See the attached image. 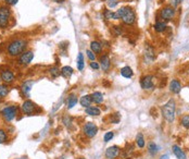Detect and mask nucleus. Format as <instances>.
<instances>
[{
	"instance_id": "nucleus-4",
	"label": "nucleus",
	"mask_w": 189,
	"mask_h": 159,
	"mask_svg": "<svg viewBox=\"0 0 189 159\" xmlns=\"http://www.w3.org/2000/svg\"><path fill=\"white\" fill-rule=\"evenodd\" d=\"M18 111V106H7L1 110V115L7 122H11L14 118L16 117Z\"/></svg>"
},
{
	"instance_id": "nucleus-13",
	"label": "nucleus",
	"mask_w": 189,
	"mask_h": 159,
	"mask_svg": "<svg viewBox=\"0 0 189 159\" xmlns=\"http://www.w3.org/2000/svg\"><path fill=\"white\" fill-rule=\"evenodd\" d=\"M0 77H1V81H3L6 84H11L13 83L14 81V74L12 71L10 70H3L1 71V74H0Z\"/></svg>"
},
{
	"instance_id": "nucleus-22",
	"label": "nucleus",
	"mask_w": 189,
	"mask_h": 159,
	"mask_svg": "<svg viewBox=\"0 0 189 159\" xmlns=\"http://www.w3.org/2000/svg\"><path fill=\"white\" fill-rule=\"evenodd\" d=\"M74 70L72 67H69V65H64V67L61 69V75L65 78H70L73 74Z\"/></svg>"
},
{
	"instance_id": "nucleus-47",
	"label": "nucleus",
	"mask_w": 189,
	"mask_h": 159,
	"mask_svg": "<svg viewBox=\"0 0 189 159\" xmlns=\"http://www.w3.org/2000/svg\"><path fill=\"white\" fill-rule=\"evenodd\" d=\"M0 81H1V77H0Z\"/></svg>"
},
{
	"instance_id": "nucleus-44",
	"label": "nucleus",
	"mask_w": 189,
	"mask_h": 159,
	"mask_svg": "<svg viewBox=\"0 0 189 159\" xmlns=\"http://www.w3.org/2000/svg\"><path fill=\"white\" fill-rule=\"evenodd\" d=\"M53 1H55L57 3H62V2H64L65 0H53Z\"/></svg>"
},
{
	"instance_id": "nucleus-12",
	"label": "nucleus",
	"mask_w": 189,
	"mask_h": 159,
	"mask_svg": "<svg viewBox=\"0 0 189 159\" xmlns=\"http://www.w3.org/2000/svg\"><path fill=\"white\" fill-rule=\"evenodd\" d=\"M21 108H22V111H23L25 115H32V113L35 111L36 105H35L34 103L32 102V100L27 99V100H25V102L22 104Z\"/></svg>"
},
{
	"instance_id": "nucleus-2",
	"label": "nucleus",
	"mask_w": 189,
	"mask_h": 159,
	"mask_svg": "<svg viewBox=\"0 0 189 159\" xmlns=\"http://www.w3.org/2000/svg\"><path fill=\"white\" fill-rule=\"evenodd\" d=\"M162 115L167 122L172 123L175 120V112H176V103L174 99H170L166 104L162 106Z\"/></svg>"
},
{
	"instance_id": "nucleus-17",
	"label": "nucleus",
	"mask_w": 189,
	"mask_h": 159,
	"mask_svg": "<svg viewBox=\"0 0 189 159\" xmlns=\"http://www.w3.org/2000/svg\"><path fill=\"white\" fill-rule=\"evenodd\" d=\"M85 112L86 115H91V117H97V115H99L101 113V110L97 106H89L87 108H85Z\"/></svg>"
},
{
	"instance_id": "nucleus-27",
	"label": "nucleus",
	"mask_w": 189,
	"mask_h": 159,
	"mask_svg": "<svg viewBox=\"0 0 189 159\" xmlns=\"http://www.w3.org/2000/svg\"><path fill=\"white\" fill-rule=\"evenodd\" d=\"M9 94V87L6 84H0V99L5 98Z\"/></svg>"
},
{
	"instance_id": "nucleus-19",
	"label": "nucleus",
	"mask_w": 189,
	"mask_h": 159,
	"mask_svg": "<svg viewBox=\"0 0 189 159\" xmlns=\"http://www.w3.org/2000/svg\"><path fill=\"white\" fill-rule=\"evenodd\" d=\"M90 96H91V102L95 103V104H101V103H103L104 97L101 92H94Z\"/></svg>"
},
{
	"instance_id": "nucleus-33",
	"label": "nucleus",
	"mask_w": 189,
	"mask_h": 159,
	"mask_svg": "<svg viewBox=\"0 0 189 159\" xmlns=\"http://www.w3.org/2000/svg\"><path fill=\"white\" fill-rule=\"evenodd\" d=\"M7 140H8V135H7V133H6V131L2 129H0V144L6 143Z\"/></svg>"
},
{
	"instance_id": "nucleus-41",
	"label": "nucleus",
	"mask_w": 189,
	"mask_h": 159,
	"mask_svg": "<svg viewBox=\"0 0 189 159\" xmlns=\"http://www.w3.org/2000/svg\"><path fill=\"white\" fill-rule=\"evenodd\" d=\"M182 2H183V0H171V6L173 8H176L178 5H180Z\"/></svg>"
},
{
	"instance_id": "nucleus-9",
	"label": "nucleus",
	"mask_w": 189,
	"mask_h": 159,
	"mask_svg": "<svg viewBox=\"0 0 189 159\" xmlns=\"http://www.w3.org/2000/svg\"><path fill=\"white\" fill-rule=\"evenodd\" d=\"M99 65H100V68L102 69V71L109 72V70L111 68V59L108 53H103V55L100 56Z\"/></svg>"
},
{
	"instance_id": "nucleus-16",
	"label": "nucleus",
	"mask_w": 189,
	"mask_h": 159,
	"mask_svg": "<svg viewBox=\"0 0 189 159\" xmlns=\"http://www.w3.org/2000/svg\"><path fill=\"white\" fill-rule=\"evenodd\" d=\"M33 84H34L33 81H26L23 83V85L21 86V92L24 96H26V97L30 96V90H32Z\"/></svg>"
},
{
	"instance_id": "nucleus-43",
	"label": "nucleus",
	"mask_w": 189,
	"mask_h": 159,
	"mask_svg": "<svg viewBox=\"0 0 189 159\" xmlns=\"http://www.w3.org/2000/svg\"><path fill=\"white\" fill-rule=\"evenodd\" d=\"M67 46H69V43H61L60 44V48L63 49L64 51H65V49L67 48Z\"/></svg>"
},
{
	"instance_id": "nucleus-21",
	"label": "nucleus",
	"mask_w": 189,
	"mask_h": 159,
	"mask_svg": "<svg viewBox=\"0 0 189 159\" xmlns=\"http://www.w3.org/2000/svg\"><path fill=\"white\" fill-rule=\"evenodd\" d=\"M91 96L90 95H84V96L81 97V99H79V104H81L82 107H84V108H87V107H89L90 105H91Z\"/></svg>"
},
{
	"instance_id": "nucleus-26",
	"label": "nucleus",
	"mask_w": 189,
	"mask_h": 159,
	"mask_svg": "<svg viewBox=\"0 0 189 159\" xmlns=\"http://www.w3.org/2000/svg\"><path fill=\"white\" fill-rule=\"evenodd\" d=\"M136 144L139 148H143L145 147V137H143V133H138L136 135Z\"/></svg>"
},
{
	"instance_id": "nucleus-40",
	"label": "nucleus",
	"mask_w": 189,
	"mask_h": 159,
	"mask_svg": "<svg viewBox=\"0 0 189 159\" xmlns=\"http://www.w3.org/2000/svg\"><path fill=\"white\" fill-rule=\"evenodd\" d=\"M90 68H91L92 70H96V71H98V70L100 69V65L99 62H96V61H92V62H90Z\"/></svg>"
},
{
	"instance_id": "nucleus-36",
	"label": "nucleus",
	"mask_w": 189,
	"mask_h": 159,
	"mask_svg": "<svg viewBox=\"0 0 189 159\" xmlns=\"http://www.w3.org/2000/svg\"><path fill=\"white\" fill-rule=\"evenodd\" d=\"M119 2H120V0H107V6L111 9H113V8H115L119 5Z\"/></svg>"
},
{
	"instance_id": "nucleus-23",
	"label": "nucleus",
	"mask_w": 189,
	"mask_h": 159,
	"mask_svg": "<svg viewBox=\"0 0 189 159\" xmlns=\"http://www.w3.org/2000/svg\"><path fill=\"white\" fill-rule=\"evenodd\" d=\"M121 75L125 78H131V76L134 75V72H133L131 67H127L126 65V67H123L122 69H121Z\"/></svg>"
},
{
	"instance_id": "nucleus-20",
	"label": "nucleus",
	"mask_w": 189,
	"mask_h": 159,
	"mask_svg": "<svg viewBox=\"0 0 189 159\" xmlns=\"http://www.w3.org/2000/svg\"><path fill=\"white\" fill-rule=\"evenodd\" d=\"M172 150H173L174 155H175L177 159H187V156L184 153V150L180 147H178L177 145H174L173 147H172Z\"/></svg>"
},
{
	"instance_id": "nucleus-6",
	"label": "nucleus",
	"mask_w": 189,
	"mask_h": 159,
	"mask_svg": "<svg viewBox=\"0 0 189 159\" xmlns=\"http://www.w3.org/2000/svg\"><path fill=\"white\" fill-rule=\"evenodd\" d=\"M83 132L87 137L92 138L97 135L98 133V127L94 122H86L83 127Z\"/></svg>"
},
{
	"instance_id": "nucleus-42",
	"label": "nucleus",
	"mask_w": 189,
	"mask_h": 159,
	"mask_svg": "<svg viewBox=\"0 0 189 159\" xmlns=\"http://www.w3.org/2000/svg\"><path fill=\"white\" fill-rule=\"evenodd\" d=\"M3 1H5L8 6H14V5L18 3V0H3Z\"/></svg>"
},
{
	"instance_id": "nucleus-8",
	"label": "nucleus",
	"mask_w": 189,
	"mask_h": 159,
	"mask_svg": "<svg viewBox=\"0 0 189 159\" xmlns=\"http://www.w3.org/2000/svg\"><path fill=\"white\" fill-rule=\"evenodd\" d=\"M33 59H34V52H33L32 50L24 51V52L20 56V58H18V63L22 65H27L32 62Z\"/></svg>"
},
{
	"instance_id": "nucleus-38",
	"label": "nucleus",
	"mask_w": 189,
	"mask_h": 159,
	"mask_svg": "<svg viewBox=\"0 0 189 159\" xmlns=\"http://www.w3.org/2000/svg\"><path fill=\"white\" fill-rule=\"evenodd\" d=\"M63 123H64V125L65 127H67V128H71L72 127V118L71 117H64L63 118V121H62Z\"/></svg>"
},
{
	"instance_id": "nucleus-24",
	"label": "nucleus",
	"mask_w": 189,
	"mask_h": 159,
	"mask_svg": "<svg viewBox=\"0 0 189 159\" xmlns=\"http://www.w3.org/2000/svg\"><path fill=\"white\" fill-rule=\"evenodd\" d=\"M76 65H77V70H78V71H83L84 68H85V60H84L83 52H79L78 55H77Z\"/></svg>"
},
{
	"instance_id": "nucleus-10",
	"label": "nucleus",
	"mask_w": 189,
	"mask_h": 159,
	"mask_svg": "<svg viewBox=\"0 0 189 159\" xmlns=\"http://www.w3.org/2000/svg\"><path fill=\"white\" fill-rule=\"evenodd\" d=\"M140 85L143 90H152V88L155 87V84H153V76L152 75L143 76L140 81Z\"/></svg>"
},
{
	"instance_id": "nucleus-34",
	"label": "nucleus",
	"mask_w": 189,
	"mask_h": 159,
	"mask_svg": "<svg viewBox=\"0 0 189 159\" xmlns=\"http://www.w3.org/2000/svg\"><path fill=\"white\" fill-rule=\"evenodd\" d=\"M113 137H114V133H113L112 131L107 132V133L104 134V136H103V141L106 142V143H109L110 141H112Z\"/></svg>"
},
{
	"instance_id": "nucleus-7",
	"label": "nucleus",
	"mask_w": 189,
	"mask_h": 159,
	"mask_svg": "<svg viewBox=\"0 0 189 159\" xmlns=\"http://www.w3.org/2000/svg\"><path fill=\"white\" fill-rule=\"evenodd\" d=\"M175 8H173L172 6H167V7H164L163 9L161 10V12H160V16H161L163 20H165V21H170V20H172V19L175 16Z\"/></svg>"
},
{
	"instance_id": "nucleus-39",
	"label": "nucleus",
	"mask_w": 189,
	"mask_h": 159,
	"mask_svg": "<svg viewBox=\"0 0 189 159\" xmlns=\"http://www.w3.org/2000/svg\"><path fill=\"white\" fill-rule=\"evenodd\" d=\"M119 122H120V115H119V113H114V115H112V117H111V123L118 124Z\"/></svg>"
},
{
	"instance_id": "nucleus-3",
	"label": "nucleus",
	"mask_w": 189,
	"mask_h": 159,
	"mask_svg": "<svg viewBox=\"0 0 189 159\" xmlns=\"http://www.w3.org/2000/svg\"><path fill=\"white\" fill-rule=\"evenodd\" d=\"M10 18H11V10L7 6L0 7V27L7 28L9 25Z\"/></svg>"
},
{
	"instance_id": "nucleus-32",
	"label": "nucleus",
	"mask_w": 189,
	"mask_h": 159,
	"mask_svg": "<svg viewBox=\"0 0 189 159\" xmlns=\"http://www.w3.org/2000/svg\"><path fill=\"white\" fill-rule=\"evenodd\" d=\"M180 122H182V125L186 129H189V115H185L182 117L180 119Z\"/></svg>"
},
{
	"instance_id": "nucleus-11",
	"label": "nucleus",
	"mask_w": 189,
	"mask_h": 159,
	"mask_svg": "<svg viewBox=\"0 0 189 159\" xmlns=\"http://www.w3.org/2000/svg\"><path fill=\"white\" fill-rule=\"evenodd\" d=\"M121 153V149L119 146L114 145V146H111V147L107 148L106 150V158L107 159H115L119 157Z\"/></svg>"
},
{
	"instance_id": "nucleus-28",
	"label": "nucleus",
	"mask_w": 189,
	"mask_h": 159,
	"mask_svg": "<svg viewBox=\"0 0 189 159\" xmlns=\"http://www.w3.org/2000/svg\"><path fill=\"white\" fill-rule=\"evenodd\" d=\"M148 152L152 155V156H155V155L159 152V147H158V145H155V143H152V142H151V143H149V145H148Z\"/></svg>"
},
{
	"instance_id": "nucleus-15",
	"label": "nucleus",
	"mask_w": 189,
	"mask_h": 159,
	"mask_svg": "<svg viewBox=\"0 0 189 159\" xmlns=\"http://www.w3.org/2000/svg\"><path fill=\"white\" fill-rule=\"evenodd\" d=\"M78 103V97L75 94L69 95V97L66 98V106L67 109H72L74 106H76V104Z\"/></svg>"
},
{
	"instance_id": "nucleus-5",
	"label": "nucleus",
	"mask_w": 189,
	"mask_h": 159,
	"mask_svg": "<svg viewBox=\"0 0 189 159\" xmlns=\"http://www.w3.org/2000/svg\"><path fill=\"white\" fill-rule=\"evenodd\" d=\"M121 20L125 25H133L136 21V14H135L134 10L129 7H126V11H125L124 15L122 16Z\"/></svg>"
},
{
	"instance_id": "nucleus-45",
	"label": "nucleus",
	"mask_w": 189,
	"mask_h": 159,
	"mask_svg": "<svg viewBox=\"0 0 189 159\" xmlns=\"http://www.w3.org/2000/svg\"><path fill=\"white\" fill-rule=\"evenodd\" d=\"M161 159H168V155H163V156H161Z\"/></svg>"
},
{
	"instance_id": "nucleus-25",
	"label": "nucleus",
	"mask_w": 189,
	"mask_h": 159,
	"mask_svg": "<svg viewBox=\"0 0 189 159\" xmlns=\"http://www.w3.org/2000/svg\"><path fill=\"white\" fill-rule=\"evenodd\" d=\"M155 27V31L158 33H162L166 30V23L165 22H157V23L153 25Z\"/></svg>"
},
{
	"instance_id": "nucleus-29",
	"label": "nucleus",
	"mask_w": 189,
	"mask_h": 159,
	"mask_svg": "<svg viewBox=\"0 0 189 159\" xmlns=\"http://www.w3.org/2000/svg\"><path fill=\"white\" fill-rule=\"evenodd\" d=\"M49 73H50V75L52 76V77L55 78L61 74V70L59 69L58 67H52V68H50V70H49Z\"/></svg>"
},
{
	"instance_id": "nucleus-1",
	"label": "nucleus",
	"mask_w": 189,
	"mask_h": 159,
	"mask_svg": "<svg viewBox=\"0 0 189 159\" xmlns=\"http://www.w3.org/2000/svg\"><path fill=\"white\" fill-rule=\"evenodd\" d=\"M26 47H27V40L26 39L16 38L9 43V45L7 46V52L10 57L21 56L25 51Z\"/></svg>"
},
{
	"instance_id": "nucleus-18",
	"label": "nucleus",
	"mask_w": 189,
	"mask_h": 159,
	"mask_svg": "<svg viewBox=\"0 0 189 159\" xmlns=\"http://www.w3.org/2000/svg\"><path fill=\"white\" fill-rule=\"evenodd\" d=\"M170 90L174 94H178V93L182 90V84H180L179 81L177 80H173L170 84Z\"/></svg>"
},
{
	"instance_id": "nucleus-30",
	"label": "nucleus",
	"mask_w": 189,
	"mask_h": 159,
	"mask_svg": "<svg viewBox=\"0 0 189 159\" xmlns=\"http://www.w3.org/2000/svg\"><path fill=\"white\" fill-rule=\"evenodd\" d=\"M103 15H104V18H106L107 20H115V13L112 12L111 10L106 9L103 11Z\"/></svg>"
},
{
	"instance_id": "nucleus-35",
	"label": "nucleus",
	"mask_w": 189,
	"mask_h": 159,
	"mask_svg": "<svg viewBox=\"0 0 189 159\" xmlns=\"http://www.w3.org/2000/svg\"><path fill=\"white\" fill-rule=\"evenodd\" d=\"M86 55H87V57H88V59H89L90 61H96V58H97V55L95 52H92L90 49H87L86 50Z\"/></svg>"
},
{
	"instance_id": "nucleus-14",
	"label": "nucleus",
	"mask_w": 189,
	"mask_h": 159,
	"mask_svg": "<svg viewBox=\"0 0 189 159\" xmlns=\"http://www.w3.org/2000/svg\"><path fill=\"white\" fill-rule=\"evenodd\" d=\"M102 49H103L102 43L98 42V40H92V42L90 43V50H91L92 52L96 53V55H97V53H101Z\"/></svg>"
},
{
	"instance_id": "nucleus-31",
	"label": "nucleus",
	"mask_w": 189,
	"mask_h": 159,
	"mask_svg": "<svg viewBox=\"0 0 189 159\" xmlns=\"http://www.w3.org/2000/svg\"><path fill=\"white\" fill-rule=\"evenodd\" d=\"M146 57H148L150 59V60H153L155 57V52H153V49L151 48L150 46H147V48H146Z\"/></svg>"
},
{
	"instance_id": "nucleus-46",
	"label": "nucleus",
	"mask_w": 189,
	"mask_h": 159,
	"mask_svg": "<svg viewBox=\"0 0 189 159\" xmlns=\"http://www.w3.org/2000/svg\"><path fill=\"white\" fill-rule=\"evenodd\" d=\"M77 159H86V158H77Z\"/></svg>"
},
{
	"instance_id": "nucleus-37",
	"label": "nucleus",
	"mask_w": 189,
	"mask_h": 159,
	"mask_svg": "<svg viewBox=\"0 0 189 159\" xmlns=\"http://www.w3.org/2000/svg\"><path fill=\"white\" fill-rule=\"evenodd\" d=\"M112 27H113V32H114V34H115L116 36H121V35L123 34V30L121 26L114 25V26H112Z\"/></svg>"
}]
</instances>
